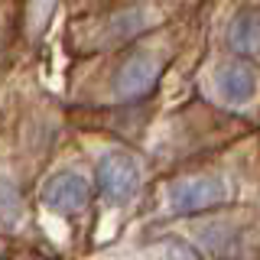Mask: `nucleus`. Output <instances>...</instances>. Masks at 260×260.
<instances>
[{
  "instance_id": "obj_1",
  "label": "nucleus",
  "mask_w": 260,
  "mask_h": 260,
  "mask_svg": "<svg viewBox=\"0 0 260 260\" xmlns=\"http://www.w3.org/2000/svg\"><path fill=\"white\" fill-rule=\"evenodd\" d=\"M98 189L114 205L130 202L137 195V189H140V166H137V159L124 150L108 153L98 162Z\"/></svg>"
},
{
  "instance_id": "obj_3",
  "label": "nucleus",
  "mask_w": 260,
  "mask_h": 260,
  "mask_svg": "<svg viewBox=\"0 0 260 260\" xmlns=\"http://www.w3.org/2000/svg\"><path fill=\"white\" fill-rule=\"evenodd\" d=\"M218 202H224V185L211 176L182 179L173 189V211H179V215H195V211H205Z\"/></svg>"
},
{
  "instance_id": "obj_5",
  "label": "nucleus",
  "mask_w": 260,
  "mask_h": 260,
  "mask_svg": "<svg viewBox=\"0 0 260 260\" xmlns=\"http://www.w3.org/2000/svg\"><path fill=\"white\" fill-rule=\"evenodd\" d=\"M156 75H159V62L153 55H134L120 65L117 78H114V91L120 98H143L156 85Z\"/></svg>"
},
{
  "instance_id": "obj_2",
  "label": "nucleus",
  "mask_w": 260,
  "mask_h": 260,
  "mask_svg": "<svg viewBox=\"0 0 260 260\" xmlns=\"http://www.w3.org/2000/svg\"><path fill=\"white\" fill-rule=\"evenodd\" d=\"M88 199H91V189L78 173H55L43 185V205L59 215H75L88 205Z\"/></svg>"
},
{
  "instance_id": "obj_7",
  "label": "nucleus",
  "mask_w": 260,
  "mask_h": 260,
  "mask_svg": "<svg viewBox=\"0 0 260 260\" xmlns=\"http://www.w3.org/2000/svg\"><path fill=\"white\" fill-rule=\"evenodd\" d=\"M166 260H199L192 254L185 244H169V250H166Z\"/></svg>"
},
{
  "instance_id": "obj_4",
  "label": "nucleus",
  "mask_w": 260,
  "mask_h": 260,
  "mask_svg": "<svg viewBox=\"0 0 260 260\" xmlns=\"http://www.w3.org/2000/svg\"><path fill=\"white\" fill-rule=\"evenodd\" d=\"M215 85H218V94H221L228 104H247L250 98L257 94V72L250 69L247 62L234 59V62L218 65Z\"/></svg>"
},
{
  "instance_id": "obj_6",
  "label": "nucleus",
  "mask_w": 260,
  "mask_h": 260,
  "mask_svg": "<svg viewBox=\"0 0 260 260\" xmlns=\"http://www.w3.org/2000/svg\"><path fill=\"white\" fill-rule=\"evenodd\" d=\"M228 43L238 55H257L260 52V7H247L231 20Z\"/></svg>"
}]
</instances>
